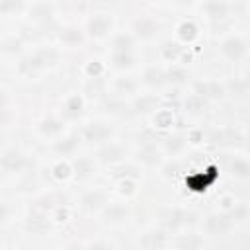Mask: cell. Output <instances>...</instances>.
<instances>
[{
	"label": "cell",
	"instance_id": "obj_31",
	"mask_svg": "<svg viewBox=\"0 0 250 250\" xmlns=\"http://www.w3.org/2000/svg\"><path fill=\"white\" fill-rule=\"evenodd\" d=\"M184 109L189 115H199V113H203L207 109V100L201 98V96H197V94H189L184 100Z\"/></svg>",
	"mask_w": 250,
	"mask_h": 250
},
{
	"label": "cell",
	"instance_id": "obj_16",
	"mask_svg": "<svg viewBox=\"0 0 250 250\" xmlns=\"http://www.w3.org/2000/svg\"><path fill=\"white\" fill-rule=\"evenodd\" d=\"M82 207L86 209V211H90V213H94V211H102L104 209V205H107V201H105V193L102 191V189H90V191H86L84 195H82Z\"/></svg>",
	"mask_w": 250,
	"mask_h": 250
},
{
	"label": "cell",
	"instance_id": "obj_23",
	"mask_svg": "<svg viewBox=\"0 0 250 250\" xmlns=\"http://www.w3.org/2000/svg\"><path fill=\"white\" fill-rule=\"evenodd\" d=\"M78 143H80V137H78L76 133H70V135H66V137L55 141V143H53V150H55L57 154L66 156V154H72V152L78 148Z\"/></svg>",
	"mask_w": 250,
	"mask_h": 250
},
{
	"label": "cell",
	"instance_id": "obj_34",
	"mask_svg": "<svg viewBox=\"0 0 250 250\" xmlns=\"http://www.w3.org/2000/svg\"><path fill=\"white\" fill-rule=\"evenodd\" d=\"M178 37H180V41H184V43H189V41H193L195 37H197V25L191 21V20H184V21H180V25H178Z\"/></svg>",
	"mask_w": 250,
	"mask_h": 250
},
{
	"label": "cell",
	"instance_id": "obj_26",
	"mask_svg": "<svg viewBox=\"0 0 250 250\" xmlns=\"http://www.w3.org/2000/svg\"><path fill=\"white\" fill-rule=\"evenodd\" d=\"M59 39H61V43L66 45V47H76V45H80V43L84 41V33H82L76 25H66V27L61 29Z\"/></svg>",
	"mask_w": 250,
	"mask_h": 250
},
{
	"label": "cell",
	"instance_id": "obj_49",
	"mask_svg": "<svg viewBox=\"0 0 250 250\" xmlns=\"http://www.w3.org/2000/svg\"><path fill=\"white\" fill-rule=\"evenodd\" d=\"M20 49H21V41L16 39V37H12V39H8V41L4 43V51H8V53H16V51H20Z\"/></svg>",
	"mask_w": 250,
	"mask_h": 250
},
{
	"label": "cell",
	"instance_id": "obj_46",
	"mask_svg": "<svg viewBox=\"0 0 250 250\" xmlns=\"http://www.w3.org/2000/svg\"><path fill=\"white\" fill-rule=\"evenodd\" d=\"M162 174H164V178H176L182 174V164L178 160H168L162 166Z\"/></svg>",
	"mask_w": 250,
	"mask_h": 250
},
{
	"label": "cell",
	"instance_id": "obj_44",
	"mask_svg": "<svg viewBox=\"0 0 250 250\" xmlns=\"http://www.w3.org/2000/svg\"><path fill=\"white\" fill-rule=\"evenodd\" d=\"M53 176H55V180H66V178H70L72 176V168H70V164L68 162H57L55 166H53Z\"/></svg>",
	"mask_w": 250,
	"mask_h": 250
},
{
	"label": "cell",
	"instance_id": "obj_15",
	"mask_svg": "<svg viewBox=\"0 0 250 250\" xmlns=\"http://www.w3.org/2000/svg\"><path fill=\"white\" fill-rule=\"evenodd\" d=\"M70 168H72V174L76 176V180H80V182L92 178V176H94V170H96L94 160L88 158V156H78V158H74L72 164H70Z\"/></svg>",
	"mask_w": 250,
	"mask_h": 250
},
{
	"label": "cell",
	"instance_id": "obj_10",
	"mask_svg": "<svg viewBox=\"0 0 250 250\" xmlns=\"http://www.w3.org/2000/svg\"><path fill=\"white\" fill-rule=\"evenodd\" d=\"M133 31L141 39H150L160 31V23L150 16H139L133 20Z\"/></svg>",
	"mask_w": 250,
	"mask_h": 250
},
{
	"label": "cell",
	"instance_id": "obj_25",
	"mask_svg": "<svg viewBox=\"0 0 250 250\" xmlns=\"http://www.w3.org/2000/svg\"><path fill=\"white\" fill-rule=\"evenodd\" d=\"M160 105V98L156 94H145V96H139L135 102H133V109L139 111V113H150V111H156Z\"/></svg>",
	"mask_w": 250,
	"mask_h": 250
},
{
	"label": "cell",
	"instance_id": "obj_5",
	"mask_svg": "<svg viewBox=\"0 0 250 250\" xmlns=\"http://www.w3.org/2000/svg\"><path fill=\"white\" fill-rule=\"evenodd\" d=\"M193 94L205 98V100H221L227 96L225 84H221L219 80H197L193 82Z\"/></svg>",
	"mask_w": 250,
	"mask_h": 250
},
{
	"label": "cell",
	"instance_id": "obj_14",
	"mask_svg": "<svg viewBox=\"0 0 250 250\" xmlns=\"http://www.w3.org/2000/svg\"><path fill=\"white\" fill-rule=\"evenodd\" d=\"M123 156H125V146L117 143H104L102 148L98 150V158L107 164H119Z\"/></svg>",
	"mask_w": 250,
	"mask_h": 250
},
{
	"label": "cell",
	"instance_id": "obj_7",
	"mask_svg": "<svg viewBox=\"0 0 250 250\" xmlns=\"http://www.w3.org/2000/svg\"><path fill=\"white\" fill-rule=\"evenodd\" d=\"M100 219L105 225H123L129 219V209L121 203H109L100 211Z\"/></svg>",
	"mask_w": 250,
	"mask_h": 250
},
{
	"label": "cell",
	"instance_id": "obj_37",
	"mask_svg": "<svg viewBox=\"0 0 250 250\" xmlns=\"http://www.w3.org/2000/svg\"><path fill=\"white\" fill-rule=\"evenodd\" d=\"M111 64L115 66V68H121V70H125V68H133L135 66V55L133 53H111Z\"/></svg>",
	"mask_w": 250,
	"mask_h": 250
},
{
	"label": "cell",
	"instance_id": "obj_11",
	"mask_svg": "<svg viewBox=\"0 0 250 250\" xmlns=\"http://www.w3.org/2000/svg\"><path fill=\"white\" fill-rule=\"evenodd\" d=\"M137 160H139L141 164L152 168V166L162 164V152H160V148H158L154 143L146 141V143H143V145L139 146V150H137Z\"/></svg>",
	"mask_w": 250,
	"mask_h": 250
},
{
	"label": "cell",
	"instance_id": "obj_30",
	"mask_svg": "<svg viewBox=\"0 0 250 250\" xmlns=\"http://www.w3.org/2000/svg\"><path fill=\"white\" fill-rule=\"evenodd\" d=\"M35 55H37V59L41 61V66L43 68H53L57 62H59V59H61V53L55 49V47H41V49H37V51H33Z\"/></svg>",
	"mask_w": 250,
	"mask_h": 250
},
{
	"label": "cell",
	"instance_id": "obj_4",
	"mask_svg": "<svg viewBox=\"0 0 250 250\" xmlns=\"http://www.w3.org/2000/svg\"><path fill=\"white\" fill-rule=\"evenodd\" d=\"M209 141L219 146H244V135L236 129H217L209 135Z\"/></svg>",
	"mask_w": 250,
	"mask_h": 250
},
{
	"label": "cell",
	"instance_id": "obj_3",
	"mask_svg": "<svg viewBox=\"0 0 250 250\" xmlns=\"http://www.w3.org/2000/svg\"><path fill=\"white\" fill-rule=\"evenodd\" d=\"M111 135H113L111 125H107L104 121H90L82 129V139L90 145H104L111 139Z\"/></svg>",
	"mask_w": 250,
	"mask_h": 250
},
{
	"label": "cell",
	"instance_id": "obj_51",
	"mask_svg": "<svg viewBox=\"0 0 250 250\" xmlns=\"http://www.w3.org/2000/svg\"><path fill=\"white\" fill-rule=\"evenodd\" d=\"M12 217V207L4 201H0V225H4L8 219Z\"/></svg>",
	"mask_w": 250,
	"mask_h": 250
},
{
	"label": "cell",
	"instance_id": "obj_8",
	"mask_svg": "<svg viewBox=\"0 0 250 250\" xmlns=\"http://www.w3.org/2000/svg\"><path fill=\"white\" fill-rule=\"evenodd\" d=\"M221 53L229 61H240L246 55V41L242 37H238V35H229L221 43Z\"/></svg>",
	"mask_w": 250,
	"mask_h": 250
},
{
	"label": "cell",
	"instance_id": "obj_13",
	"mask_svg": "<svg viewBox=\"0 0 250 250\" xmlns=\"http://www.w3.org/2000/svg\"><path fill=\"white\" fill-rule=\"evenodd\" d=\"M205 230L213 236H221V234H227L234 225L229 221V217L225 213H213L205 219Z\"/></svg>",
	"mask_w": 250,
	"mask_h": 250
},
{
	"label": "cell",
	"instance_id": "obj_1",
	"mask_svg": "<svg viewBox=\"0 0 250 250\" xmlns=\"http://www.w3.org/2000/svg\"><path fill=\"white\" fill-rule=\"evenodd\" d=\"M197 223V215L188 209H170L162 217V225L166 230H180Z\"/></svg>",
	"mask_w": 250,
	"mask_h": 250
},
{
	"label": "cell",
	"instance_id": "obj_28",
	"mask_svg": "<svg viewBox=\"0 0 250 250\" xmlns=\"http://www.w3.org/2000/svg\"><path fill=\"white\" fill-rule=\"evenodd\" d=\"M137 88H139V84H137V80H135L133 76H119V78H115V82H113V90H115V94H117L119 98H121V96H131V94H135Z\"/></svg>",
	"mask_w": 250,
	"mask_h": 250
},
{
	"label": "cell",
	"instance_id": "obj_52",
	"mask_svg": "<svg viewBox=\"0 0 250 250\" xmlns=\"http://www.w3.org/2000/svg\"><path fill=\"white\" fill-rule=\"evenodd\" d=\"M53 213H55V221H59V223H64L68 219V209L62 207V205H59L57 209H53Z\"/></svg>",
	"mask_w": 250,
	"mask_h": 250
},
{
	"label": "cell",
	"instance_id": "obj_39",
	"mask_svg": "<svg viewBox=\"0 0 250 250\" xmlns=\"http://www.w3.org/2000/svg\"><path fill=\"white\" fill-rule=\"evenodd\" d=\"M154 125L158 129H168L170 125H174V113H172V109H156V113H154Z\"/></svg>",
	"mask_w": 250,
	"mask_h": 250
},
{
	"label": "cell",
	"instance_id": "obj_21",
	"mask_svg": "<svg viewBox=\"0 0 250 250\" xmlns=\"http://www.w3.org/2000/svg\"><path fill=\"white\" fill-rule=\"evenodd\" d=\"M41 70H43V66H41V61L37 59V55H35V53L21 57V59H20V62H18V72H20L21 76L31 78V76H35V74H37V72H41Z\"/></svg>",
	"mask_w": 250,
	"mask_h": 250
},
{
	"label": "cell",
	"instance_id": "obj_6",
	"mask_svg": "<svg viewBox=\"0 0 250 250\" xmlns=\"http://www.w3.org/2000/svg\"><path fill=\"white\" fill-rule=\"evenodd\" d=\"M168 244V234L164 229H150L139 238L141 250H164Z\"/></svg>",
	"mask_w": 250,
	"mask_h": 250
},
{
	"label": "cell",
	"instance_id": "obj_2",
	"mask_svg": "<svg viewBox=\"0 0 250 250\" xmlns=\"http://www.w3.org/2000/svg\"><path fill=\"white\" fill-rule=\"evenodd\" d=\"M27 166H31V160L20 150V148H6L0 154V170L8 172V174H16L25 170Z\"/></svg>",
	"mask_w": 250,
	"mask_h": 250
},
{
	"label": "cell",
	"instance_id": "obj_9",
	"mask_svg": "<svg viewBox=\"0 0 250 250\" xmlns=\"http://www.w3.org/2000/svg\"><path fill=\"white\" fill-rule=\"evenodd\" d=\"M111 25H113L111 16L100 12V14L90 16V20L86 21V31H88L92 37H104V35H107V31L111 29Z\"/></svg>",
	"mask_w": 250,
	"mask_h": 250
},
{
	"label": "cell",
	"instance_id": "obj_17",
	"mask_svg": "<svg viewBox=\"0 0 250 250\" xmlns=\"http://www.w3.org/2000/svg\"><path fill=\"white\" fill-rule=\"evenodd\" d=\"M174 246H176V250H199L203 246V238L197 232L188 230V232H182L176 236Z\"/></svg>",
	"mask_w": 250,
	"mask_h": 250
},
{
	"label": "cell",
	"instance_id": "obj_20",
	"mask_svg": "<svg viewBox=\"0 0 250 250\" xmlns=\"http://www.w3.org/2000/svg\"><path fill=\"white\" fill-rule=\"evenodd\" d=\"M184 53H186V47H184L180 41L166 39V41L160 45V55H162V59L168 61V62H176V61H180Z\"/></svg>",
	"mask_w": 250,
	"mask_h": 250
},
{
	"label": "cell",
	"instance_id": "obj_40",
	"mask_svg": "<svg viewBox=\"0 0 250 250\" xmlns=\"http://www.w3.org/2000/svg\"><path fill=\"white\" fill-rule=\"evenodd\" d=\"M139 176V170L133 166V164H115L113 166V178H117V180H123V178H137Z\"/></svg>",
	"mask_w": 250,
	"mask_h": 250
},
{
	"label": "cell",
	"instance_id": "obj_27",
	"mask_svg": "<svg viewBox=\"0 0 250 250\" xmlns=\"http://www.w3.org/2000/svg\"><path fill=\"white\" fill-rule=\"evenodd\" d=\"M143 82L146 84V86H152V88H158V86H162V84H166V72H164V68H160V66H148V68H145V72H143Z\"/></svg>",
	"mask_w": 250,
	"mask_h": 250
},
{
	"label": "cell",
	"instance_id": "obj_50",
	"mask_svg": "<svg viewBox=\"0 0 250 250\" xmlns=\"http://www.w3.org/2000/svg\"><path fill=\"white\" fill-rule=\"evenodd\" d=\"M188 143H191V145H199L201 141H203V131H199V129H191L189 133H188Z\"/></svg>",
	"mask_w": 250,
	"mask_h": 250
},
{
	"label": "cell",
	"instance_id": "obj_12",
	"mask_svg": "<svg viewBox=\"0 0 250 250\" xmlns=\"http://www.w3.org/2000/svg\"><path fill=\"white\" fill-rule=\"evenodd\" d=\"M51 229V219L47 217V213L43 211H29L27 219H25V230L31 232V234H43Z\"/></svg>",
	"mask_w": 250,
	"mask_h": 250
},
{
	"label": "cell",
	"instance_id": "obj_38",
	"mask_svg": "<svg viewBox=\"0 0 250 250\" xmlns=\"http://www.w3.org/2000/svg\"><path fill=\"white\" fill-rule=\"evenodd\" d=\"M225 90H227V94H230V96L242 98V96L248 92V80H246V78H234V80H230L229 84H225Z\"/></svg>",
	"mask_w": 250,
	"mask_h": 250
},
{
	"label": "cell",
	"instance_id": "obj_22",
	"mask_svg": "<svg viewBox=\"0 0 250 250\" xmlns=\"http://www.w3.org/2000/svg\"><path fill=\"white\" fill-rule=\"evenodd\" d=\"M37 129H39V133L45 135V137H55V135H61V133H62L64 121L59 119V117H55V115H49V117H45V119L39 121V127H37Z\"/></svg>",
	"mask_w": 250,
	"mask_h": 250
},
{
	"label": "cell",
	"instance_id": "obj_18",
	"mask_svg": "<svg viewBox=\"0 0 250 250\" xmlns=\"http://www.w3.org/2000/svg\"><path fill=\"white\" fill-rule=\"evenodd\" d=\"M201 10L209 16V20L213 21H219V20H225L229 16V2H221V0H209V2H203L201 4Z\"/></svg>",
	"mask_w": 250,
	"mask_h": 250
},
{
	"label": "cell",
	"instance_id": "obj_33",
	"mask_svg": "<svg viewBox=\"0 0 250 250\" xmlns=\"http://www.w3.org/2000/svg\"><path fill=\"white\" fill-rule=\"evenodd\" d=\"M164 72H166V82H170V84H174V86H182V84H186L188 78H189L186 66H182V64H172V66H170L168 70H164Z\"/></svg>",
	"mask_w": 250,
	"mask_h": 250
},
{
	"label": "cell",
	"instance_id": "obj_24",
	"mask_svg": "<svg viewBox=\"0 0 250 250\" xmlns=\"http://www.w3.org/2000/svg\"><path fill=\"white\" fill-rule=\"evenodd\" d=\"M227 168L238 180H248L250 178V164H248V160L244 156H230Z\"/></svg>",
	"mask_w": 250,
	"mask_h": 250
},
{
	"label": "cell",
	"instance_id": "obj_43",
	"mask_svg": "<svg viewBox=\"0 0 250 250\" xmlns=\"http://www.w3.org/2000/svg\"><path fill=\"white\" fill-rule=\"evenodd\" d=\"M23 8H25V4L21 0H0V16L12 14V12H20Z\"/></svg>",
	"mask_w": 250,
	"mask_h": 250
},
{
	"label": "cell",
	"instance_id": "obj_41",
	"mask_svg": "<svg viewBox=\"0 0 250 250\" xmlns=\"http://www.w3.org/2000/svg\"><path fill=\"white\" fill-rule=\"evenodd\" d=\"M59 205H62V203H59V201H57V195H53V193L43 195V197H39V199L35 201V209H37V211H43V213L53 211V209H57Z\"/></svg>",
	"mask_w": 250,
	"mask_h": 250
},
{
	"label": "cell",
	"instance_id": "obj_19",
	"mask_svg": "<svg viewBox=\"0 0 250 250\" xmlns=\"http://www.w3.org/2000/svg\"><path fill=\"white\" fill-rule=\"evenodd\" d=\"M84 111V100L78 94H72L62 104V117L64 119H78Z\"/></svg>",
	"mask_w": 250,
	"mask_h": 250
},
{
	"label": "cell",
	"instance_id": "obj_32",
	"mask_svg": "<svg viewBox=\"0 0 250 250\" xmlns=\"http://www.w3.org/2000/svg\"><path fill=\"white\" fill-rule=\"evenodd\" d=\"M53 12H55L53 4H47V2H35L29 6V16L37 21H49Z\"/></svg>",
	"mask_w": 250,
	"mask_h": 250
},
{
	"label": "cell",
	"instance_id": "obj_36",
	"mask_svg": "<svg viewBox=\"0 0 250 250\" xmlns=\"http://www.w3.org/2000/svg\"><path fill=\"white\" fill-rule=\"evenodd\" d=\"M186 145H188V139L184 135H172V137H168L164 141V150L168 154H178V152H182L186 148Z\"/></svg>",
	"mask_w": 250,
	"mask_h": 250
},
{
	"label": "cell",
	"instance_id": "obj_47",
	"mask_svg": "<svg viewBox=\"0 0 250 250\" xmlns=\"http://www.w3.org/2000/svg\"><path fill=\"white\" fill-rule=\"evenodd\" d=\"M10 121V109H8V96L4 90H0V127H4Z\"/></svg>",
	"mask_w": 250,
	"mask_h": 250
},
{
	"label": "cell",
	"instance_id": "obj_35",
	"mask_svg": "<svg viewBox=\"0 0 250 250\" xmlns=\"http://www.w3.org/2000/svg\"><path fill=\"white\" fill-rule=\"evenodd\" d=\"M223 213L229 217V221H230L232 225H238V223H244V221L248 219V205H246V203H234L232 209L223 211Z\"/></svg>",
	"mask_w": 250,
	"mask_h": 250
},
{
	"label": "cell",
	"instance_id": "obj_29",
	"mask_svg": "<svg viewBox=\"0 0 250 250\" xmlns=\"http://www.w3.org/2000/svg\"><path fill=\"white\" fill-rule=\"evenodd\" d=\"M111 45H113V51H115V53H133V47H135V35H133V33H125V31H121V33H117V35L113 37Z\"/></svg>",
	"mask_w": 250,
	"mask_h": 250
},
{
	"label": "cell",
	"instance_id": "obj_54",
	"mask_svg": "<svg viewBox=\"0 0 250 250\" xmlns=\"http://www.w3.org/2000/svg\"><path fill=\"white\" fill-rule=\"evenodd\" d=\"M234 197L232 195H225V197H221V207H223V211H229V209H232L234 207Z\"/></svg>",
	"mask_w": 250,
	"mask_h": 250
},
{
	"label": "cell",
	"instance_id": "obj_53",
	"mask_svg": "<svg viewBox=\"0 0 250 250\" xmlns=\"http://www.w3.org/2000/svg\"><path fill=\"white\" fill-rule=\"evenodd\" d=\"M84 250H113V246H111L109 242H102V240H98V242L88 244Z\"/></svg>",
	"mask_w": 250,
	"mask_h": 250
},
{
	"label": "cell",
	"instance_id": "obj_48",
	"mask_svg": "<svg viewBox=\"0 0 250 250\" xmlns=\"http://www.w3.org/2000/svg\"><path fill=\"white\" fill-rule=\"evenodd\" d=\"M117 186H119V193L125 195V197H129V195H133L137 191V184H135L133 178H123V180H119Z\"/></svg>",
	"mask_w": 250,
	"mask_h": 250
},
{
	"label": "cell",
	"instance_id": "obj_55",
	"mask_svg": "<svg viewBox=\"0 0 250 250\" xmlns=\"http://www.w3.org/2000/svg\"><path fill=\"white\" fill-rule=\"evenodd\" d=\"M64 250H84V248H82L80 244H70V246H66Z\"/></svg>",
	"mask_w": 250,
	"mask_h": 250
},
{
	"label": "cell",
	"instance_id": "obj_45",
	"mask_svg": "<svg viewBox=\"0 0 250 250\" xmlns=\"http://www.w3.org/2000/svg\"><path fill=\"white\" fill-rule=\"evenodd\" d=\"M84 72L88 78H100L102 72H104V64L100 61H88L86 66H84Z\"/></svg>",
	"mask_w": 250,
	"mask_h": 250
},
{
	"label": "cell",
	"instance_id": "obj_42",
	"mask_svg": "<svg viewBox=\"0 0 250 250\" xmlns=\"http://www.w3.org/2000/svg\"><path fill=\"white\" fill-rule=\"evenodd\" d=\"M104 107H105V111L111 113V115H123V113L127 111V104H125L121 98H111V100H107Z\"/></svg>",
	"mask_w": 250,
	"mask_h": 250
}]
</instances>
